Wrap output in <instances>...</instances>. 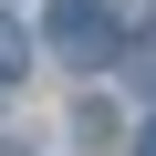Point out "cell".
<instances>
[{
	"mask_svg": "<svg viewBox=\"0 0 156 156\" xmlns=\"http://www.w3.org/2000/svg\"><path fill=\"white\" fill-rule=\"evenodd\" d=\"M52 52H62L73 73H104V62L125 52V21L104 11V0H52Z\"/></svg>",
	"mask_w": 156,
	"mask_h": 156,
	"instance_id": "cell-1",
	"label": "cell"
},
{
	"mask_svg": "<svg viewBox=\"0 0 156 156\" xmlns=\"http://www.w3.org/2000/svg\"><path fill=\"white\" fill-rule=\"evenodd\" d=\"M21 73H31V31L0 11V83H21Z\"/></svg>",
	"mask_w": 156,
	"mask_h": 156,
	"instance_id": "cell-2",
	"label": "cell"
},
{
	"mask_svg": "<svg viewBox=\"0 0 156 156\" xmlns=\"http://www.w3.org/2000/svg\"><path fill=\"white\" fill-rule=\"evenodd\" d=\"M135 156H156V115H146V135H135Z\"/></svg>",
	"mask_w": 156,
	"mask_h": 156,
	"instance_id": "cell-3",
	"label": "cell"
},
{
	"mask_svg": "<svg viewBox=\"0 0 156 156\" xmlns=\"http://www.w3.org/2000/svg\"><path fill=\"white\" fill-rule=\"evenodd\" d=\"M146 21H156V0H146Z\"/></svg>",
	"mask_w": 156,
	"mask_h": 156,
	"instance_id": "cell-4",
	"label": "cell"
}]
</instances>
